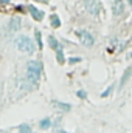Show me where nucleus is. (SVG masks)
<instances>
[{
	"label": "nucleus",
	"mask_w": 132,
	"mask_h": 133,
	"mask_svg": "<svg viewBox=\"0 0 132 133\" xmlns=\"http://www.w3.org/2000/svg\"><path fill=\"white\" fill-rule=\"evenodd\" d=\"M40 70H42V64L37 61H30L28 62V70H27V79L31 84H37L39 77H40Z\"/></svg>",
	"instance_id": "obj_1"
},
{
	"label": "nucleus",
	"mask_w": 132,
	"mask_h": 133,
	"mask_svg": "<svg viewBox=\"0 0 132 133\" xmlns=\"http://www.w3.org/2000/svg\"><path fill=\"white\" fill-rule=\"evenodd\" d=\"M16 45H17V48H19L22 53L31 54V53L34 51V43H33V40H31L30 37H27V36H20V37L16 40Z\"/></svg>",
	"instance_id": "obj_2"
},
{
	"label": "nucleus",
	"mask_w": 132,
	"mask_h": 133,
	"mask_svg": "<svg viewBox=\"0 0 132 133\" xmlns=\"http://www.w3.org/2000/svg\"><path fill=\"white\" fill-rule=\"evenodd\" d=\"M84 5H86L87 11L92 16H95V17L101 12V3H99V0H84Z\"/></svg>",
	"instance_id": "obj_3"
},
{
	"label": "nucleus",
	"mask_w": 132,
	"mask_h": 133,
	"mask_svg": "<svg viewBox=\"0 0 132 133\" xmlns=\"http://www.w3.org/2000/svg\"><path fill=\"white\" fill-rule=\"evenodd\" d=\"M78 37H79V40H81V43L82 45H86V46H92L93 45V42H95V39H93V36L90 33H87V31H84V30H81V31H78Z\"/></svg>",
	"instance_id": "obj_4"
},
{
	"label": "nucleus",
	"mask_w": 132,
	"mask_h": 133,
	"mask_svg": "<svg viewBox=\"0 0 132 133\" xmlns=\"http://www.w3.org/2000/svg\"><path fill=\"white\" fill-rule=\"evenodd\" d=\"M124 11V2L123 0H112V12L113 16H120Z\"/></svg>",
	"instance_id": "obj_5"
},
{
	"label": "nucleus",
	"mask_w": 132,
	"mask_h": 133,
	"mask_svg": "<svg viewBox=\"0 0 132 133\" xmlns=\"http://www.w3.org/2000/svg\"><path fill=\"white\" fill-rule=\"evenodd\" d=\"M8 30H9V33H17L20 30V19L13 17L9 20V23H8Z\"/></svg>",
	"instance_id": "obj_6"
},
{
	"label": "nucleus",
	"mask_w": 132,
	"mask_h": 133,
	"mask_svg": "<svg viewBox=\"0 0 132 133\" xmlns=\"http://www.w3.org/2000/svg\"><path fill=\"white\" fill-rule=\"evenodd\" d=\"M28 9H30V12H31V16H33L34 20H42V19H44V12L39 11L37 8H34V6H28Z\"/></svg>",
	"instance_id": "obj_7"
},
{
	"label": "nucleus",
	"mask_w": 132,
	"mask_h": 133,
	"mask_svg": "<svg viewBox=\"0 0 132 133\" xmlns=\"http://www.w3.org/2000/svg\"><path fill=\"white\" fill-rule=\"evenodd\" d=\"M51 104H53V107H56L58 110H62V111H68V110L71 108V105H70V104H65V102H58V101H53Z\"/></svg>",
	"instance_id": "obj_8"
},
{
	"label": "nucleus",
	"mask_w": 132,
	"mask_h": 133,
	"mask_svg": "<svg viewBox=\"0 0 132 133\" xmlns=\"http://www.w3.org/2000/svg\"><path fill=\"white\" fill-rule=\"evenodd\" d=\"M132 74V66H129L128 70H126V73L123 74V77H121V82H120V87H123L126 82H128V79H129V76Z\"/></svg>",
	"instance_id": "obj_9"
},
{
	"label": "nucleus",
	"mask_w": 132,
	"mask_h": 133,
	"mask_svg": "<svg viewBox=\"0 0 132 133\" xmlns=\"http://www.w3.org/2000/svg\"><path fill=\"white\" fill-rule=\"evenodd\" d=\"M50 20H51V26H53V28H59V26H61V20H59V17H58L56 14H53V16L50 17Z\"/></svg>",
	"instance_id": "obj_10"
},
{
	"label": "nucleus",
	"mask_w": 132,
	"mask_h": 133,
	"mask_svg": "<svg viewBox=\"0 0 132 133\" xmlns=\"http://www.w3.org/2000/svg\"><path fill=\"white\" fill-rule=\"evenodd\" d=\"M48 45H50L53 50H58V48H59V42H58L53 36H48Z\"/></svg>",
	"instance_id": "obj_11"
},
{
	"label": "nucleus",
	"mask_w": 132,
	"mask_h": 133,
	"mask_svg": "<svg viewBox=\"0 0 132 133\" xmlns=\"http://www.w3.org/2000/svg\"><path fill=\"white\" fill-rule=\"evenodd\" d=\"M56 56H58V64H64L65 62V59H64V54H62V51H61V48H58L56 50Z\"/></svg>",
	"instance_id": "obj_12"
},
{
	"label": "nucleus",
	"mask_w": 132,
	"mask_h": 133,
	"mask_svg": "<svg viewBox=\"0 0 132 133\" xmlns=\"http://www.w3.org/2000/svg\"><path fill=\"white\" fill-rule=\"evenodd\" d=\"M50 125H51V121H50V119H42V121L39 122V127H40V129H48Z\"/></svg>",
	"instance_id": "obj_13"
},
{
	"label": "nucleus",
	"mask_w": 132,
	"mask_h": 133,
	"mask_svg": "<svg viewBox=\"0 0 132 133\" xmlns=\"http://www.w3.org/2000/svg\"><path fill=\"white\" fill-rule=\"evenodd\" d=\"M112 90H113V85H110V87H107V88H106V90H104V91L101 93V96H103V98H106V96H109V95L112 93Z\"/></svg>",
	"instance_id": "obj_14"
},
{
	"label": "nucleus",
	"mask_w": 132,
	"mask_h": 133,
	"mask_svg": "<svg viewBox=\"0 0 132 133\" xmlns=\"http://www.w3.org/2000/svg\"><path fill=\"white\" fill-rule=\"evenodd\" d=\"M36 40H37V46L42 48V37H40V33L39 31H36Z\"/></svg>",
	"instance_id": "obj_15"
},
{
	"label": "nucleus",
	"mask_w": 132,
	"mask_h": 133,
	"mask_svg": "<svg viewBox=\"0 0 132 133\" xmlns=\"http://www.w3.org/2000/svg\"><path fill=\"white\" fill-rule=\"evenodd\" d=\"M19 129H20V132H31V127H30L28 124H22Z\"/></svg>",
	"instance_id": "obj_16"
},
{
	"label": "nucleus",
	"mask_w": 132,
	"mask_h": 133,
	"mask_svg": "<svg viewBox=\"0 0 132 133\" xmlns=\"http://www.w3.org/2000/svg\"><path fill=\"white\" fill-rule=\"evenodd\" d=\"M76 95H78V98H81V99H86V98H87V93H86L84 90H79Z\"/></svg>",
	"instance_id": "obj_17"
},
{
	"label": "nucleus",
	"mask_w": 132,
	"mask_h": 133,
	"mask_svg": "<svg viewBox=\"0 0 132 133\" xmlns=\"http://www.w3.org/2000/svg\"><path fill=\"white\" fill-rule=\"evenodd\" d=\"M68 62H70V64H75V62H81V57H71Z\"/></svg>",
	"instance_id": "obj_18"
},
{
	"label": "nucleus",
	"mask_w": 132,
	"mask_h": 133,
	"mask_svg": "<svg viewBox=\"0 0 132 133\" xmlns=\"http://www.w3.org/2000/svg\"><path fill=\"white\" fill-rule=\"evenodd\" d=\"M9 0H0V3H8Z\"/></svg>",
	"instance_id": "obj_19"
},
{
	"label": "nucleus",
	"mask_w": 132,
	"mask_h": 133,
	"mask_svg": "<svg viewBox=\"0 0 132 133\" xmlns=\"http://www.w3.org/2000/svg\"><path fill=\"white\" fill-rule=\"evenodd\" d=\"M128 2H129V3H131V6H132V0H128Z\"/></svg>",
	"instance_id": "obj_20"
}]
</instances>
